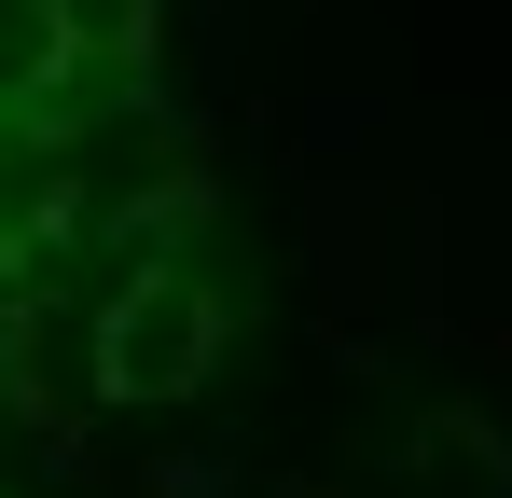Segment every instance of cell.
Segmentation results:
<instances>
[{
  "label": "cell",
  "mask_w": 512,
  "mask_h": 498,
  "mask_svg": "<svg viewBox=\"0 0 512 498\" xmlns=\"http://www.w3.org/2000/svg\"><path fill=\"white\" fill-rule=\"evenodd\" d=\"M208 360H222V291L194 263H139L97 305V402H180L208 388Z\"/></svg>",
  "instance_id": "cell-1"
},
{
  "label": "cell",
  "mask_w": 512,
  "mask_h": 498,
  "mask_svg": "<svg viewBox=\"0 0 512 498\" xmlns=\"http://www.w3.org/2000/svg\"><path fill=\"white\" fill-rule=\"evenodd\" d=\"M84 97V28H70V0H0V111H70Z\"/></svg>",
  "instance_id": "cell-2"
}]
</instances>
